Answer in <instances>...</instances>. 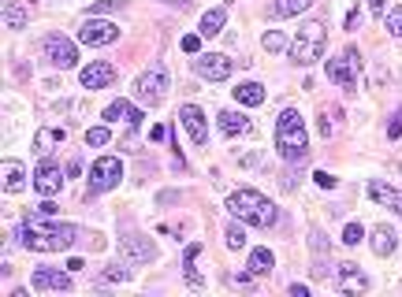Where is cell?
<instances>
[{"instance_id": "cell-1", "label": "cell", "mask_w": 402, "mask_h": 297, "mask_svg": "<svg viewBox=\"0 0 402 297\" xmlns=\"http://www.w3.org/2000/svg\"><path fill=\"white\" fill-rule=\"evenodd\" d=\"M15 242L30 253H60L79 242V227L75 223H49V216H27V223L15 230Z\"/></svg>"}, {"instance_id": "cell-2", "label": "cell", "mask_w": 402, "mask_h": 297, "mask_svg": "<svg viewBox=\"0 0 402 297\" xmlns=\"http://www.w3.org/2000/svg\"><path fill=\"white\" fill-rule=\"evenodd\" d=\"M227 212L235 219H246L250 227H272L279 219L276 204H272L265 193H257V190H235L227 197Z\"/></svg>"}, {"instance_id": "cell-3", "label": "cell", "mask_w": 402, "mask_h": 297, "mask_svg": "<svg viewBox=\"0 0 402 297\" xmlns=\"http://www.w3.org/2000/svg\"><path fill=\"white\" fill-rule=\"evenodd\" d=\"M276 149H279V157L294 164V160H302L306 152H309V134H306V119L298 115L294 108H287L276 119Z\"/></svg>"}, {"instance_id": "cell-4", "label": "cell", "mask_w": 402, "mask_h": 297, "mask_svg": "<svg viewBox=\"0 0 402 297\" xmlns=\"http://www.w3.org/2000/svg\"><path fill=\"white\" fill-rule=\"evenodd\" d=\"M324 45H328V30H324V22H306L298 37L291 41V60L298 67H309V63H317L324 56Z\"/></svg>"}, {"instance_id": "cell-5", "label": "cell", "mask_w": 402, "mask_h": 297, "mask_svg": "<svg viewBox=\"0 0 402 297\" xmlns=\"http://www.w3.org/2000/svg\"><path fill=\"white\" fill-rule=\"evenodd\" d=\"M358 71H361V56H358V48H346L339 60H328V79H332L335 86L350 89V93L358 89Z\"/></svg>"}, {"instance_id": "cell-6", "label": "cell", "mask_w": 402, "mask_h": 297, "mask_svg": "<svg viewBox=\"0 0 402 297\" xmlns=\"http://www.w3.org/2000/svg\"><path fill=\"white\" fill-rule=\"evenodd\" d=\"M134 97L142 100V105H161V100L168 97V71L164 67H149L146 74H138Z\"/></svg>"}, {"instance_id": "cell-7", "label": "cell", "mask_w": 402, "mask_h": 297, "mask_svg": "<svg viewBox=\"0 0 402 297\" xmlns=\"http://www.w3.org/2000/svg\"><path fill=\"white\" fill-rule=\"evenodd\" d=\"M120 178H123V164L115 157H101L94 167H89V190H94V193L115 190V186H120Z\"/></svg>"}, {"instance_id": "cell-8", "label": "cell", "mask_w": 402, "mask_h": 297, "mask_svg": "<svg viewBox=\"0 0 402 297\" xmlns=\"http://www.w3.org/2000/svg\"><path fill=\"white\" fill-rule=\"evenodd\" d=\"M42 53L56 63V67L63 71H71V67H79V45L68 41L63 34H49L45 41H42Z\"/></svg>"}, {"instance_id": "cell-9", "label": "cell", "mask_w": 402, "mask_h": 297, "mask_svg": "<svg viewBox=\"0 0 402 297\" xmlns=\"http://www.w3.org/2000/svg\"><path fill=\"white\" fill-rule=\"evenodd\" d=\"M194 71H198L201 79H209V82H224V79H231L235 63H231V56H224V53H201L194 60Z\"/></svg>"}, {"instance_id": "cell-10", "label": "cell", "mask_w": 402, "mask_h": 297, "mask_svg": "<svg viewBox=\"0 0 402 297\" xmlns=\"http://www.w3.org/2000/svg\"><path fill=\"white\" fill-rule=\"evenodd\" d=\"M34 190L42 193V197H56L63 190V167L56 160H42L34 171Z\"/></svg>"}, {"instance_id": "cell-11", "label": "cell", "mask_w": 402, "mask_h": 297, "mask_svg": "<svg viewBox=\"0 0 402 297\" xmlns=\"http://www.w3.org/2000/svg\"><path fill=\"white\" fill-rule=\"evenodd\" d=\"M30 282L37 293H71V275L68 271H56V268H34Z\"/></svg>"}, {"instance_id": "cell-12", "label": "cell", "mask_w": 402, "mask_h": 297, "mask_svg": "<svg viewBox=\"0 0 402 297\" xmlns=\"http://www.w3.org/2000/svg\"><path fill=\"white\" fill-rule=\"evenodd\" d=\"M79 41L82 45H112V41H120V27L105 22V19H86L79 27Z\"/></svg>"}, {"instance_id": "cell-13", "label": "cell", "mask_w": 402, "mask_h": 297, "mask_svg": "<svg viewBox=\"0 0 402 297\" xmlns=\"http://www.w3.org/2000/svg\"><path fill=\"white\" fill-rule=\"evenodd\" d=\"M179 123H183V131L190 134L194 145H205V141H209V123H205V112L198 105H183V108H179Z\"/></svg>"}, {"instance_id": "cell-14", "label": "cell", "mask_w": 402, "mask_h": 297, "mask_svg": "<svg viewBox=\"0 0 402 297\" xmlns=\"http://www.w3.org/2000/svg\"><path fill=\"white\" fill-rule=\"evenodd\" d=\"M120 249H123V256L131 264H153L157 260V245H153L149 238H142V235H123Z\"/></svg>"}, {"instance_id": "cell-15", "label": "cell", "mask_w": 402, "mask_h": 297, "mask_svg": "<svg viewBox=\"0 0 402 297\" xmlns=\"http://www.w3.org/2000/svg\"><path fill=\"white\" fill-rule=\"evenodd\" d=\"M335 290L343 293H365L369 290V279L358 264H339V279H335Z\"/></svg>"}, {"instance_id": "cell-16", "label": "cell", "mask_w": 402, "mask_h": 297, "mask_svg": "<svg viewBox=\"0 0 402 297\" xmlns=\"http://www.w3.org/2000/svg\"><path fill=\"white\" fill-rule=\"evenodd\" d=\"M115 82V67L108 60H97V63H89V67H82V86L86 89H105Z\"/></svg>"}, {"instance_id": "cell-17", "label": "cell", "mask_w": 402, "mask_h": 297, "mask_svg": "<svg viewBox=\"0 0 402 297\" xmlns=\"http://www.w3.org/2000/svg\"><path fill=\"white\" fill-rule=\"evenodd\" d=\"M369 197H372L376 204H384V209H391V212L402 219V190L384 186V183H369Z\"/></svg>"}, {"instance_id": "cell-18", "label": "cell", "mask_w": 402, "mask_h": 297, "mask_svg": "<svg viewBox=\"0 0 402 297\" xmlns=\"http://www.w3.org/2000/svg\"><path fill=\"white\" fill-rule=\"evenodd\" d=\"M235 100L242 108H257V105H265V86L261 82H242L235 89Z\"/></svg>"}, {"instance_id": "cell-19", "label": "cell", "mask_w": 402, "mask_h": 297, "mask_svg": "<svg viewBox=\"0 0 402 297\" xmlns=\"http://www.w3.org/2000/svg\"><path fill=\"white\" fill-rule=\"evenodd\" d=\"M198 253H201V245L194 242L190 249H187V256H183V275H187V282H190V290H205V279H201V271L194 268V260H198Z\"/></svg>"}, {"instance_id": "cell-20", "label": "cell", "mask_w": 402, "mask_h": 297, "mask_svg": "<svg viewBox=\"0 0 402 297\" xmlns=\"http://www.w3.org/2000/svg\"><path fill=\"white\" fill-rule=\"evenodd\" d=\"M27 8H23L19 4V0H4V27L8 30H23V27H27Z\"/></svg>"}, {"instance_id": "cell-21", "label": "cell", "mask_w": 402, "mask_h": 297, "mask_svg": "<svg viewBox=\"0 0 402 297\" xmlns=\"http://www.w3.org/2000/svg\"><path fill=\"white\" fill-rule=\"evenodd\" d=\"M313 4V0H272V15L276 19H291V15H302V11Z\"/></svg>"}, {"instance_id": "cell-22", "label": "cell", "mask_w": 402, "mask_h": 297, "mask_svg": "<svg viewBox=\"0 0 402 297\" xmlns=\"http://www.w3.org/2000/svg\"><path fill=\"white\" fill-rule=\"evenodd\" d=\"M220 131L224 134H246L250 131V119H246V115H239V112H220Z\"/></svg>"}, {"instance_id": "cell-23", "label": "cell", "mask_w": 402, "mask_h": 297, "mask_svg": "<svg viewBox=\"0 0 402 297\" xmlns=\"http://www.w3.org/2000/svg\"><path fill=\"white\" fill-rule=\"evenodd\" d=\"M224 22H227V15H224V8H213V11H205L201 15V37H216L220 30H224Z\"/></svg>"}, {"instance_id": "cell-24", "label": "cell", "mask_w": 402, "mask_h": 297, "mask_svg": "<svg viewBox=\"0 0 402 297\" xmlns=\"http://www.w3.org/2000/svg\"><path fill=\"white\" fill-rule=\"evenodd\" d=\"M372 253L376 256H391L395 253V238H391V230H387V227L372 230Z\"/></svg>"}, {"instance_id": "cell-25", "label": "cell", "mask_w": 402, "mask_h": 297, "mask_svg": "<svg viewBox=\"0 0 402 297\" xmlns=\"http://www.w3.org/2000/svg\"><path fill=\"white\" fill-rule=\"evenodd\" d=\"M23 190V164L19 160H4V193Z\"/></svg>"}, {"instance_id": "cell-26", "label": "cell", "mask_w": 402, "mask_h": 297, "mask_svg": "<svg viewBox=\"0 0 402 297\" xmlns=\"http://www.w3.org/2000/svg\"><path fill=\"white\" fill-rule=\"evenodd\" d=\"M250 268L257 271V275H265V271L276 268V256H272V249H261V245H257V249L250 253Z\"/></svg>"}, {"instance_id": "cell-27", "label": "cell", "mask_w": 402, "mask_h": 297, "mask_svg": "<svg viewBox=\"0 0 402 297\" xmlns=\"http://www.w3.org/2000/svg\"><path fill=\"white\" fill-rule=\"evenodd\" d=\"M384 22H387V34L391 37H402V4H395L391 11H387Z\"/></svg>"}, {"instance_id": "cell-28", "label": "cell", "mask_w": 402, "mask_h": 297, "mask_svg": "<svg viewBox=\"0 0 402 297\" xmlns=\"http://www.w3.org/2000/svg\"><path fill=\"white\" fill-rule=\"evenodd\" d=\"M261 45L268 48V53H279V48H287V37H283L279 30H268V34L261 37Z\"/></svg>"}, {"instance_id": "cell-29", "label": "cell", "mask_w": 402, "mask_h": 297, "mask_svg": "<svg viewBox=\"0 0 402 297\" xmlns=\"http://www.w3.org/2000/svg\"><path fill=\"white\" fill-rule=\"evenodd\" d=\"M127 8V0H97V4H89V15H105V11H120Z\"/></svg>"}, {"instance_id": "cell-30", "label": "cell", "mask_w": 402, "mask_h": 297, "mask_svg": "<svg viewBox=\"0 0 402 297\" xmlns=\"http://www.w3.org/2000/svg\"><path fill=\"white\" fill-rule=\"evenodd\" d=\"M101 279H105V282H123V279H131V271H127L123 264H108Z\"/></svg>"}, {"instance_id": "cell-31", "label": "cell", "mask_w": 402, "mask_h": 297, "mask_svg": "<svg viewBox=\"0 0 402 297\" xmlns=\"http://www.w3.org/2000/svg\"><path fill=\"white\" fill-rule=\"evenodd\" d=\"M227 245H231V249H242V245H246V230L239 223L227 227Z\"/></svg>"}, {"instance_id": "cell-32", "label": "cell", "mask_w": 402, "mask_h": 297, "mask_svg": "<svg viewBox=\"0 0 402 297\" xmlns=\"http://www.w3.org/2000/svg\"><path fill=\"white\" fill-rule=\"evenodd\" d=\"M86 141L89 145H108V126H94V131H86Z\"/></svg>"}, {"instance_id": "cell-33", "label": "cell", "mask_w": 402, "mask_h": 297, "mask_svg": "<svg viewBox=\"0 0 402 297\" xmlns=\"http://www.w3.org/2000/svg\"><path fill=\"white\" fill-rule=\"evenodd\" d=\"M361 238H365V230H361L358 223H346V230H343V245H358Z\"/></svg>"}, {"instance_id": "cell-34", "label": "cell", "mask_w": 402, "mask_h": 297, "mask_svg": "<svg viewBox=\"0 0 402 297\" xmlns=\"http://www.w3.org/2000/svg\"><path fill=\"white\" fill-rule=\"evenodd\" d=\"M127 108H131L127 100H112V105L105 108V119H108V123H112V119H120V115H127Z\"/></svg>"}, {"instance_id": "cell-35", "label": "cell", "mask_w": 402, "mask_h": 297, "mask_svg": "<svg viewBox=\"0 0 402 297\" xmlns=\"http://www.w3.org/2000/svg\"><path fill=\"white\" fill-rule=\"evenodd\" d=\"M387 138H391V141H395V138H402V108L391 115V123H387Z\"/></svg>"}, {"instance_id": "cell-36", "label": "cell", "mask_w": 402, "mask_h": 297, "mask_svg": "<svg viewBox=\"0 0 402 297\" xmlns=\"http://www.w3.org/2000/svg\"><path fill=\"white\" fill-rule=\"evenodd\" d=\"M201 48V34H187L183 37V53H198Z\"/></svg>"}, {"instance_id": "cell-37", "label": "cell", "mask_w": 402, "mask_h": 297, "mask_svg": "<svg viewBox=\"0 0 402 297\" xmlns=\"http://www.w3.org/2000/svg\"><path fill=\"white\" fill-rule=\"evenodd\" d=\"M138 123H142V112L131 105V108H127V131H138Z\"/></svg>"}, {"instance_id": "cell-38", "label": "cell", "mask_w": 402, "mask_h": 297, "mask_svg": "<svg viewBox=\"0 0 402 297\" xmlns=\"http://www.w3.org/2000/svg\"><path fill=\"white\" fill-rule=\"evenodd\" d=\"M313 178H317V186H320V190H332V186H335V175H328V171H317Z\"/></svg>"}, {"instance_id": "cell-39", "label": "cell", "mask_w": 402, "mask_h": 297, "mask_svg": "<svg viewBox=\"0 0 402 297\" xmlns=\"http://www.w3.org/2000/svg\"><path fill=\"white\" fill-rule=\"evenodd\" d=\"M168 138V131H164V126L157 123V126H153V131H149V141H153V145H157V141H164Z\"/></svg>"}, {"instance_id": "cell-40", "label": "cell", "mask_w": 402, "mask_h": 297, "mask_svg": "<svg viewBox=\"0 0 402 297\" xmlns=\"http://www.w3.org/2000/svg\"><path fill=\"white\" fill-rule=\"evenodd\" d=\"M320 134H324V138H332V115H328V112L320 115Z\"/></svg>"}, {"instance_id": "cell-41", "label": "cell", "mask_w": 402, "mask_h": 297, "mask_svg": "<svg viewBox=\"0 0 402 297\" xmlns=\"http://www.w3.org/2000/svg\"><path fill=\"white\" fill-rule=\"evenodd\" d=\"M37 212H42V216H49V219H53V216H56V204H53V201H45V204H42V209H37Z\"/></svg>"}, {"instance_id": "cell-42", "label": "cell", "mask_w": 402, "mask_h": 297, "mask_svg": "<svg viewBox=\"0 0 402 297\" xmlns=\"http://www.w3.org/2000/svg\"><path fill=\"white\" fill-rule=\"evenodd\" d=\"M291 293H294V297H309V290L302 286V282H294V286H291Z\"/></svg>"}, {"instance_id": "cell-43", "label": "cell", "mask_w": 402, "mask_h": 297, "mask_svg": "<svg viewBox=\"0 0 402 297\" xmlns=\"http://www.w3.org/2000/svg\"><path fill=\"white\" fill-rule=\"evenodd\" d=\"M369 8H372V11H376V15H380V11H384V8H387V0H369Z\"/></svg>"}, {"instance_id": "cell-44", "label": "cell", "mask_w": 402, "mask_h": 297, "mask_svg": "<svg viewBox=\"0 0 402 297\" xmlns=\"http://www.w3.org/2000/svg\"><path fill=\"white\" fill-rule=\"evenodd\" d=\"M164 4H175L179 8V4H190V0H164Z\"/></svg>"}]
</instances>
